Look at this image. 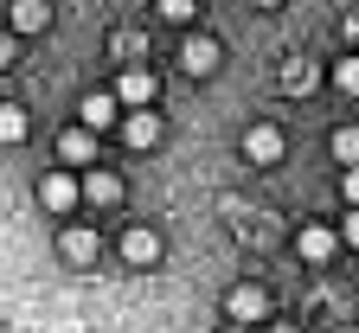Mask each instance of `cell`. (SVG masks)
Here are the masks:
<instances>
[{
	"mask_svg": "<svg viewBox=\"0 0 359 333\" xmlns=\"http://www.w3.org/2000/svg\"><path fill=\"white\" fill-rule=\"evenodd\" d=\"M154 90H161V83H154V71H148V64H128V71L116 77L109 97H116L122 109H154Z\"/></svg>",
	"mask_w": 359,
	"mask_h": 333,
	"instance_id": "obj_1",
	"label": "cell"
},
{
	"mask_svg": "<svg viewBox=\"0 0 359 333\" xmlns=\"http://www.w3.org/2000/svg\"><path fill=\"white\" fill-rule=\"evenodd\" d=\"M224 314H231V327H257V320H269V295L257 282H238V289L224 295Z\"/></svg>",
	"mask_w": 359,
	"mask_h": 333,
	"instance_id": "obj_2",
	"label": "cell"
},
{
	"mask_svg": "<svg viewBox=\"0 0 359 333\" xmlns=\"http://www.w3.org/2000/svg\"><path fill=\"white\" fill-rule=\"evenodd\" d=\"M109 122H122V103L109 97V90H90V97L77 103V128H90V135H103Z\"/></svg>",
	"mask_w": 359,
	"mask_h": 333,
	"instance_id": "obj_3",
	"label": "cell"
},
{
	"mask_svg": "<svg viewBox=\"0 0 359 333\" xmlns=\"http://www.w3.org/2000/svg\"><path fill=\"white\" fill-rule=\"evenodd\" d=\"M244 161H257V167H276V161H283V128H269V122L244 128Z\"/></svg>",
	"mask_w": 359,
	"mask_h": 333,
	"instance_id": "obj_4",
	"label": "cell"
},
{
	"mask_svg": "<svg viewBox=\"0 0 359 333\" xmlns=\"http://www.w3.org/2000/svg\"><path fill=\"white\" fill-rule=\"evenodd\" d=\"M218 58H224V52H218V39H212V32H193L187 45H180V64H187L193 77H212V71H218Z\"/></svg>",
	"mask_w": 359,
	"mask_h": 333,
	"instance_id": "obj_5",
	"label": "cell"
},
{
	"mask_svg": "<svg viewBox=\"0 0 359 333\" xmlns=\"http://www.w3.org/2000/svg\"><path fill=\"white\" fill-rule=\"evenodd\" d=\"M77 199H83V205H116V199H122V179H116L109 167H90V173L77 179Z\"/></svg>",
	"mask_w": 359,
	"mask_h": 333,
	"instance_id": "obj_6",
	"label": "cell"
},
{
	"mask_svg": "<svg viewBox=\"0 0 359 333\" xmlns=\"http://www.w3.org/2000/svg\"><path fill=\"white\" fill-rule=\"evenodd\" d=\"M39 205L58 212V218L77 212V179H71V173H45V179H39Z\"/></svg>",
	"mask_w": 359,
	"mask_h": 333,
	"instance_id": "obj_7",
	"label": "cell"
},
{
	"mask_svg": "<svg viewBox=\"0 0 359 333\" xmlns=\"http://www.w3.org/2000/svg\"><path fill=\"white\" fill-rule=\"evenodd\" d=\"M295 250H302L308 263H334V257H340V237H334L327 224H302V237H295Z\"/></svg>",
	"mask_w": 359,
	"mask_h": 333,
	"instance_id": "obj_8",
	"label": "cell"
},
{
	"mask_svg": "<svg viewBox=\"0 0 359 333\" xmlns=\"http://www.w3.org/2000/svg\"><path fill=\"white\" fill-rule=\"evenodd\" d=\"M122 141H128V148H154V141H161V116L154 109H128L122 116Z\"/></svg>",
	"mask_w": 359,
	"mask_h": 333,
	"instance_id": "obj_9",
	"label": "cell"
},
{
	"mask_svg": "<svg viewBox=\"0 0 359 333\" xmlns=\"http://www.w3.org/2000/svg\"><path fill=\"white\" fill-rule=\"evenodd\" d=\"M13 32L20 39H32V32H45V26H52V0H13Z\"/></svg>",
	"mask_w": 359,
	"mask_h": 333,
	"instance_id": "obj_10",
	"label": "cell"
},
{
	"mask_svg": "<svg viewBox=\"0 0 359 333\" xmlns=\"http://www.w3.org/2000/svg\"><path fill=\"white\" fill-rule=\"evenodd\" d=\"M122 257H128L135 269H142V263H161V237H154L148 224H135V231L122 237Z\"/></svg>",
	"mask_w": 359,
	"mask_h": 333,
	"instance_id": "obj_11",
	"label": "cell"
},
{
	"mask_svg": "<svg viewBox=\"0 0 359 333\" xmlns=\"http://www.w3.org/2000/svg\"><path fill=\"white\" fill-rule=\"evenodd\" d=\"M58 250H65V263H97V250H103V244H97V231H90V224H71Z\"/></svg>",
	"mask_w": 359,
	"mask_h": 333,
	"instance_id": "obj_12",
	"label": "cell"
},
{
	"mask_svg": "<svg viewBox=\"0 0 359 333\" xmlns=\"http://www.w3.org/2000/svg\"><path fill=\"white\" fill-rule=\"evenodd\" d=\"M58 154H65L71 167H90V161H97V135H90V128H65Z\"/></svg>",
	"mask_w": 359,
	"mask_h": 333,
	"instance_id": "obj_13",
	"label": "cell"
},
{
	"mask_svg": "<svg viewBox=\"0 0 359 333\" xmlns=\"http://www.w3.org/2000/svg\"><path fill=\"white\" fill-rule=\"evenodd\" d=\"M26 135H32V116H26L20 103H0V141H7V148H20Z\"/></svg>",
	"mask_w": 359,
	"mask_h": 333,
	"instance_id": "obj_14",
	"label": "cell"
},
{
	"mask_svg": "<svg viewBox=\"0 0 359 333\" xmlns=\"http://www.w3.org/2000/svg\"><path fill=\"white\" fill-rule=\"evenodd\" d=\"M276 83H283V97H308V90H314V83H321V71H314V64H302V58H295V64H283V77H276Z\"/></svg>",
	"mask_w": 359,
	"mask_h": 333,
	"instance_id": "obj_15",
	"label": "cell"
},
{
	"mask_svg": "<svg viewBox=\"0 0 359 333\" xmlns=\"http://www.w3.org/2000/svg\"><path fill=\"white\" fill-rule=\"evenodd\" d=\"M334 161L340 167H359V128H334Z\"/></svg>",
	"mask_w": 359,
	"mask_h": 333,
	"instance_id": "obj_16",
	"label": "cell"
},
{
	"mask_svg": "<svg viewBox=\"0 0 359 333\" xmlns=\"http://www.w3.org/2000/svg\"><path fill=\"white\" fill-rule=\"evenodd\" d=\"M334 90H340V97H359V58H340L334 64Z\"/></svg>",
	"mask_w": 359,
	"mask_h": 333,
	"instance_id": "obj_17",
	"label": "cell"
},
{
	"mask_svg": "<svg viewBox=\"0 0 359 333\" xmlns=\"http://www.w3.org/2000/svg\"><path fill=\"white\" fill-rule=\"evenodd\" d=\"M161 20H173V26H193V20H199V0H161Z\"/></svg>",
	"mask_w": 359,
	"mask_h": 333,
	"instance_id": "obj_18",
	"label": "cell"
},
{
	"mask_svg": "<svg viewBox=\"0 0 359 333\" xmlns=\"http://www.w3.org/2000/svg\"><path fill=\"white\" fill-rule=\"evenodd\" d=\"M334 237H340V244H353V250H359V205H353V212H346V224H340V231H334Z\"/></svg>",
	"mask_w": 359,
	"mask_h": 333,
	"instance_id": "obj_19",
	"label": "cell"
},
{
	"mask_svg": "<svg viewBox=\"0 0 359 333\" xmlns=\"http://www.w3.org/2000/svg\"><path fill=\"white\" fill-rule=\"evenodd\" d=\"M340 193H346V205H359V167H346V173H340Z\"/></svg>",
	"mask_w": 359,
	"mask_h": 333,
	"instance_id": "obj_20",
	"label": "cell"
},
{
	"mask_svg": "<svg viewBox=\"0 0 359 333\" xmlns=\"http://www.w3.org/2000/svg\"><path fill=\"white\" fill-rule=\"evenodd\" d=\"M269 333H295V327H289V320H276V327H269Z\"/></svg>",
	"mask_w": 359,
	"mask_h": 333,
	"instance_id": "obj_21",
	"label": "cell"
},
{
	"mask_svg": "<svg viewBox=\"0 0 359 333\" xmlns=\"http://www.w3.org/2000/svg\"><path fill=\"white\" fill-rule=\"evenodd\" d=\"M0 64H7V39H0Z\"/></svg>",
	"mask_w": 359,
	"mask_h": 333,
	"instance_id": "obj_22",
	"label": "cell"
},
{
	"mask_svg": "<svg viewBox=\"0 0 359 333\" xmlns=\"http://www.w3.org/2000/svg\"><path fill=\"white\" fill-rule=\"evenodd\" d=\"M250 7H276V0H250Z\"/></svg>",
	"mask_w": 359,
	"mask_h": 333,
	"instance_id": "obj_23",
	"label": "cell"
},
{
	"mask_svg": "<svg viewBox=\"0 0 359 333\" xmlns=\"http://www.w3.org/2000/svg\"><path fill=\"white\" fill-rule=\"evenodd\" d=\"M224 333H250V327H224Z\"/></svg>",
	"mask_w": 359,
	"mask_h": 333,
	"instance_id": "obj_24",
	"label": "cell"
}]
</instances>
